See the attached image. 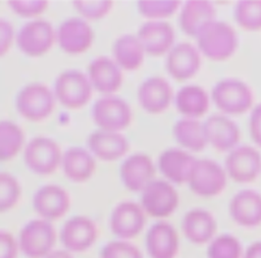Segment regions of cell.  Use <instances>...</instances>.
I'll list each match as a JSON object with an SVG mask.
<instances>
[{"label":"cell","instance_id":"30bf717a","mask_svg":"<svg viewBox=\"0 0 261 258\" xmlns=\"http://www.w3.org/2000/svg\"><path fill=\"white\" fill-rule=\"evenodd\" d=\"M92 117L99 130L120 133L130 124L132 110L125 100L104 96L93 105Z\"/></svg>","mask_w":261,"mask_h":258},{"label":"cell","instance_id":"e575fe53","mask_svg":"<svg viewBox=\"0 0 261 258\" xmlns=\"http://www.w3.org/2000/svg\"><path fill=\"white\" fill-rule=\"evenodd\" d=\"M179 4L177 0H141L138 2V10L149 20H162L173 15Z\"/></svg>","mask_w":261,"mask_h":258},{"label":"cell","instance_id":"cb8c5ba5","mask_svg":"<svg viewBox=\"0 0 261 258\" xmlns=\"http://www.w3.org/2000/svg\"><path fill=\"white\" fill-rule=\"evenodd\" d=\"M88 147L94 157L109 162L123 157L129 149V143L120 133L98 130L89 136Z\"/></svg>","mask_w":261,"mask_h":258},{"label":"cell","instance_id":"603a6c76","mask_svg":"<svg viewBox=\"0 0 261 258\" xmlns=\"http://www.w3.org/2000/svg\"><path fill=\"white\" fill-rule=\"evenodd\" d=\"M229 215L244 227H255L261 224V194L254 190L238 192L230 200Z\"/></svg>","mask_w":261,"mask_h":258},{"label":"cell","instance_id":"8fae6325","mask_svg":"<svg viewBox=\"0 0 261 258\" xmlns=\"http://www.w3.org/2000/svg\"><path fill=\"white\" fill-rule=\"evenodd\" d=\"M146 214L141 205L133 201H122L112 210L109 226L119 240L128 241L139 236L144 229Z\"/></svg>","mask_w":261,"mask_h":258},{"label":"cell","instance_id":"d6986e66","mask_svg":"<svg viewBox=\"0 0 261 258\" xmlns=\"http://www.w3.org/2000/svg\"><path fill=\"white\" fill-rule=\"evenodd\" d=\"M87 75L93 89L104 96H112L122 84V70L113 59L107 56L93 59L88 66Z\"/></svg>","mask_w":261,"mask_h":258},{"label":"cell","instance_id":"7bdbcfd3","mask_svg":"<svg viewBox=\"0 0 261 258\" xmlns=\"http://www.w3.org/2000/svg\"><path fill=\"white\" fill-rule=\"evenodd\" d=\"M243 258H261V241L252 243L244 251Z\"/></svg>","mask_w":261,"mask_h":258},{"label":"cell","instance_id":"d6a6232c","mask_svg":"<svg viewBox=\"0 0 261 258\" xmlns=\"http://www.w3.org/2000/svg\"><path fill=\"white\" fill-rule=\"evenodd\" d=\"M234 20L248 32L261 31V0H242L234 8Z\"/></svg>","mask_w":261,"mask_h":258},{"label":"cell","instance_id":"3957f363","mask_svg":"<svg viewBox=\"0 0 261 258\" xmlns=\"http://www.w3.org/2000/svg\"><path fill=\"white\" fill-rule=\"evenodd\" d=\"M93 87L89 78L77 69L61 72L55 81L54 95L66 109L77 110L86 106L92 98Z\"/></svg>","mask_w":261,"mask_h":258},{"label":"cell","instance_id":"ba28073f","mask_svg":"<svg viewBox=\"0 0 261 258\" xmlns=\"http://www.w3.org/2000/svg\"><path fill=\"white\" fill-rule=\"evenodd\" d=\"M253 93L250 87L237 79H225L218 82L212 90V100L216 107L226 114H242L253 104Z\"/></svg>","mask_w":261,"mask_h":258},{"label":"cell","instance_id":"f35d334b","mask_svg":"<svg viewBox=\"0 0 261 258\" xmlns=\"http://www.w3.org/2000/svg\"><path fill=\"white\" fill-rule=\"evenodd\" d=\"M7 5L15 14L32 18L44 13L49 2L46 0H9Z\"/></svg>","mask_w":261,"mask_h":258},{"label":"cell","instance_id":"f1b7e54d","mask_svg":"<svg viewBox=\"0 0 261 258\" xmlns=\"http://www.w3.org/2000/svg\"><path fill=\"white\" fill-rule=\"evenodd\" d=\"M113 60L122 70H136L144 62L145 50L137 36L123 35L116 39L112 47Z\"/></svg>","mask_w":261,"mask_h":258},{"label":"cell","instance_id":"7402d4cb","mask_svg":"<svg viewBox=\"0 0 261 258\" xmlns=\"http://www.w3.org/2000/svg\"><path fill=\"white\" fill-rule=\"evenodd\" d=\"M146 249L150 258H175L179 249L176 229L166 221L154 223L146 235Z\"/></svg>","mask_w":261,"mask_h":258},{"label":"cell","instance_id":"74e56055","mask_svg":"<svg viewBox=\"0 0 261 258\" xmlns=\"http://www.w3.org/2000/svg\"><path fill=\"white\" fill-rule=\"evenodd\" d=\"M101 258H143L141 250L128 241L116 240L107 243L101 250Z\"/></svg>","mask_w":261,"mask_h":258},{"label":"cell","instance_id":"9c48e42d","mask_svg":"<svg viewBox=\"0 0 261 258\" xmlns=\"http://www.w3.org/2000/svg\"><path fill=\"white\" fill-rule=\"evenodd\" d=\"M56 41L53 25L45 19L24 23L16 35V45L27 56L40 57L48 53Z\"/></svg>","mask_w":261,"mask_h":258},{"label":"cell","instance_id":"ab89813d","mask_svg":"<svg viewBox=\"0 0 261 258\" xmlns=\"http://www.w3.org/2000/svg\"><path fill=\"white\" fill-rule=\"evenodd\" d=\"M17 240L8 231L0 230V258H17Z\"/></svg>","mask_w":261,"mask_h":258},{"label":"cell","instance_id":"52a82bcc","mask_svg":"<svg viewBox=\"0 0 261 258\" xmlns=\"http://www.w3.org/2000/svg\"><path fill=\"white\" fill-rule=\"evenodd\" d=\"M226 172L211 159H196L187 184L190 190L201 197L219 195L226 187Z\"/></svg>","mask_w":261,"mask_h":258},{"label":"cell","instance_id":"4fadbf2b","mask_svg":"<svg viewBox=\"0 0 261 258\" xmlns=\"http://www.w3.org/2000/svg\"><path fill=\"white\" fill-rule=\"evenodd\" d=\"M56 41L63 52L69 55H80L91 48L94 32L87 20L81 17H70L57 29Z\"/></svg>","mask_w":261,"mask_h":258},{"label":"cell","instance_id":"6da1fadb","mask_svg":"<svg viewBox=\"0 0 261 258\" xmlns=\"http://www.w3.org/2000/svg\"><path fill=\"white\" fill-rule=\"evenodd\" d=\"M198 50L212 61H224L231 57L238 47V36L227 22L212 20L205 24L195 37Z\"/></svg>","mask_w":261,"mask_h":258},{"label":"cell","instance_id":"44dd1931","mask_svg":"<svg viewBox=\"0 0 261 258\" xmlns=\"http://www.w3.org/2000/svg\"><path fill=\"white\" fill-rule=\"evenodd\" d=\"M172 99V89L169 83L161 76H150L138 89L140 106L148 113L158 114L165 111Z\"/></svg>","mask_w":261,"mask_h":258},{"label":"cell","instance_id":"e0dca14e","mask_svg":"<svg viewBox=\"0 0 261 258\" xmlns=\"http://www.w3.org/2000/svg\"><path fill=\"white\" fill-rule=\"evenodd\" d=\"M145 53L151 56H161L173 47V28L164 20H148L144 22L137 34Z\"/></svg>","mask_w":261,"mask_h":258},{"label":"cell","instance_id":"836d02e7","mask_svg":"<svg viewBox=\"0 0 261 258\" xmlns=\"http://www.w3.org/2000/svg\"><path fill=\"white\" fill-rule=\"evenodd\" d=\"M207 258H243V246L238 238L229 234L214 237L208 244Z\"/></svg>","mask_w":261,"mask_h":258},{"label":"cell","instance_id":"277c9868","mask_svg":"<svg viewBox=\"0 0 261 258\" xmlns=\"http://www.w3.org/2000/svg\"><path fill=\"white\" fill-rule=\"evenodd\" d=\"M57 241L55 227L42 218L29 221L20 230L17 240L19 251L28 258H44L54 249Z\"/></svg>","mask_w":261,"mask_h":258},{"label":"cell","instance_id":"5b68a950","mask_svg":"<svg viewBox=\"0 0 261 258\" xmlns=\"http://www.w3.org/2000/svg\"><path fill=\"white\" fill-rule=\"evenodd\" d=\"M61 158L62 152L58 143L43 136L33 138L23 152L27 167L38 175L54 173L61 164Z\"/></svg>","mask_w":261,"mask_h":258},{"label":"cell","instance_id":"ee69618b","mask_svg":"<svg viewBox=\"0 0 261 258\" xmlns=\"http://www.w3.org/2000/svg\"><path fill=\"white\" fill-rule=\"evenodd\" d=\"M44 258H73L71 253L66 250H53Z\"/></svg>","mask_w":261,"mask_h":258},{"label":"cell","instance_id":"9a60e30c","mask_svg":"<svg viewBox=\"0 0 261 258\" xmlns=\"http://www.w3.org/2000/svg\"><path fill=\"white\" fill-rule=\"evenodd\" d=\"M33 207L40 218L52 222L68 212L70 197L67 191L58 185H45L35 193Z\"/></svg>","mask_w":261,"mask_h":258},{"label":"cell","instance_id":"60d3db41","mask_svg":"<svg viewBox=\"0 0 261 258\" xmlns=\"http://www.w3.org/2000/svg\"><path fill=\"white\" fill-rule=\"evenodd\" d=\"M14 41L13 25L6 19L0 18V57L6 55Z\"/></svg>","mask_w":261,"mask_h":258},{"label":"cell","instance_id":"7a4b0ae2","mask_svg":"<svg viewBox=\"0 0 261 258\" xmlns=\"http://www.w3.org/2000/svg\"><path fill=\"white\" fill-rule=\"evenodd\" d=\"M56 98L46 85L32 83L24 86L15 99L16 110L21 117L32 122L48 118L55 107Z\"/></svg>","mask_w":261,"mask_h":258},{"label":"cell","instance_id":"8d00e7d4","mask_svg":"<svg viewBox=\"0 0 261 258\" xmlns=\"http://www.w3.org/2000/svg\"><path fill=\"white\" fill-rule=\"evenodd\" d=\"M72 5L85 20H99L112 9L110 0H74Z\"/></svg>","mask_w":261,"mask_h":258},{"label":"cell","instance_id":"5bb4252c","mask_svg":"<svg viewBox=\"0 0 261 258\" xmlns=\"http://www.w3.org/2000/svg\"><path fill=\"white\" fill-rule=\"evenodd\" d=\"M226 175L240 184L256 179L261 170L260 153L253 147L243 145L229 151L225 159Z\"/></svg>","mask_w":261,"mask_h":258},{"label":"cell","instance_id":"f546056e","mask_svg":"<svg viewBox=\"0 0 261 258\" xmlns=\"http://www.w3.org/2000/svg\"><path fill=\"white\" fill-rule=\"evenodd\" d=\"M175 106L185 118L197 119L203 116L209 108L208 94L200 86H185L175 95Z\"/></svg>","mask_w":261,"mask_h":258},{"label":"cell","instance_id":"8992f818","mask_svg":"<svg viewBox=\"0 0 261 258\" xmlns=\"http://www.w3.org/2000/svg\"><path fill=\"white\" fill-rule=\"evenodd\" d=\"M179 202L178 193L167 180L153 179L141 192V207L146 215L164 218L171 215Z\"/></svg>","mask_w":261,"mask_h":258},{"label":"cell","instance_id":"4316f807","mask_svg":"<svg viewBox=\"0 0 261 258\" xmlns=\"http://www.w3.org/2000/svg\"><path fill=\"white\" fill-rule=\"evenodd\" d=\"M60 165L64 175L76 184L90 179L96 170L95 157L81 147H70L62 153Z\"/></svg>","mask_w":261,"mask_h":258},{"label":"cell","instance_id":"d4e9b609","mask_svg":"<svg viewBox=\"0 0 261 258\" xmlns=\"http://www.w3.org/2000/svg\"><path fill=\"white\" fill-rule=\"evenodd\" d=\"M217 222L207 210L195 208L188 211L181 220V230L186 239L196 245L209 243L215 236Z\"/></svg>","mask_w":261,"mask_h":258},{"label":"cell","instance_id":"b9f144b4","mask_svg":"<svg viewBox=\"0 0 261 258\" xmlns=\"http://www.w3.org/2000/svg\"><path fill=\"white\" fill-rule=\"evenodd\" d=\"M249 131L254 143L261 147V103L254 107L251 112Z\"/></svg>","mask_w":261,"mask_h":258},{"label":"cell","instance_id":"4dcf8cb0","mask_svg":"<svg viewBox=\"0 0 261 258\" xmlns=\"http://www.w3.org/2000/svg\"><path fill=\"white\" fill-rule=\"evenodd\" d=\"M175 141L185 149L192 152L202 151L206 145L203 122L193 118L177 120L172 128Z\"/></svg>","mask_w":261,"mask_h":258},{"label":"cell","instance_id":"484cf974","mask_svg":"<svg viewBox=\"0 0 261 258\" xmlns=\"http://www.w3.org/2000/svg\"><path fill=\"white\" fill-rule=\"evenodd\" d=\"M196 158L187 151L170 148L160 154L158 158V167L160 172L170 184L181 185L188 182Z\"/></svg>","mask_w":261,"mask_h":258},{"label":"cell","instance_id":"83f0119b","mask_svg":"<svg viewBox=\"0 0 261 258\" xmlns=\"http://www.w3.org/2000/svg\"><path fill=\"white\" fill-rule=\"evenodd\" d=\"M215 8L206 0L187 1L179 14V25L181 31L191 37H196L199 31L208 22L215 19Z\"/></svg>","mask_w":261,"mask_h":258},{"label":"cell","instance_id":"2e32d148","mask_svg":"<svg viewBox=\"0 0 261 258\" xmlns=\"http://www.w3.org/2000/svg\"><path fill=\"white\" fill-rule=\"evenodd\" d=\"M165 66L172 79L178 82L187 81L193 78L200 69V52L188 42L173 45L167 53Z\"/></svg>","mask_w":261,"mask_h":258},{"label":"cell","instance_id":"1f68e13d","mask_svg":"<svg viewBox=\"0 0 261 258\" xmlns=\"http://www.w3.org/2000/svg\"><path fill=\"white\" fill-rule=\"evenodd\" d=\"M24 144L22 128L10 120H0V162L14 158Z\"/></svg>","mask_w":261,"mask_h":258},{"label":"cell","instance_id":"ac0fdd59","mask_svg":"<svg viewBox=\"0 0 261 258\" xmlns=\"http://www.w3.org/2000/svg\"><path fill=\"white\" fill-rule=\"evenodd\" d=\"M203 127L207 144L219 152L231 151L241 138L237 123L225 115L214 114L209 116L203 122Z\"/></svg>","mask_w":261,"mask_h":258},{"label":"cell","instance_id":"d590c367","mask_svg":"<svg viewBox=\"0 0 261 258\" xmlns=\"http://www.w3.org/2000/svg\"><path fill=\"white\" fill-rule=\"evenodd\" d=\"M20 195L21 188L18 180L12 174L0 171V213L14 208Z\"/></svg>","mask_w":261,"mask_h":258},{"label":"cell","instance_id":"7c38bea8","mask_svg":"<svg viewBox=\"0 0 261 258\" xmlns=\"http://www.w3.org/2000/svg\"><path fill=\"white\" fill-rule=\"evenodd\" d=\"M98 238V227L93 219L86 215L69 218L60 230V241L64 250L69 253H81L89 250Z\"/></svg>","mask_w":261,"mask_h":258},{"label":"cell","instance_id":"ffe728a7","mask_svg":"<svg viewBox=\"0 0 261 258\" xmlns=\"http://www.w3.org/2000/svg\"><path fill=\"white\" fill-rule=\"evenodd\" d=\"M119 174L123 186L130 192H142L155 176L152 159L144 153L128 156L120 165Z\"/></svg>","mask_w":261,"mask_h":258}]
</instances>
